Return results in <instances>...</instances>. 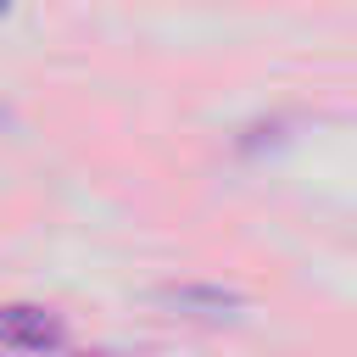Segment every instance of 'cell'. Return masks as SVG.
<instances>
[{"label": "cell", "instance_id": "cell-2", "mask_svg": "<svg viewBox=\"0 0 357 357\" xmlns=\"http://www.w3.org/2000/svg\"><path fill=\"white\" fill-rule=\"evenodd\" d=\"M162 296L178 312H201V318H218V312H234L240 307V290H223V284H173Z\"/></svg>", "mask_w": 357, "mask_h": 357}, {"label": "cell", "instance_id": "cell-1", "mask_svg": "<svg viewBox=\"0 0 357 357\" xmlns=\"http://www.w3.org/2000/svg\"><path fill=\"white\" fill-rule=\"evenodd\" d=\"M67 340V324L61 312L39 307V301H6L0 307V351H17V357H45Z\"/></svg>", "mask_w": 357, "mask_h": 357}]
</instances>
